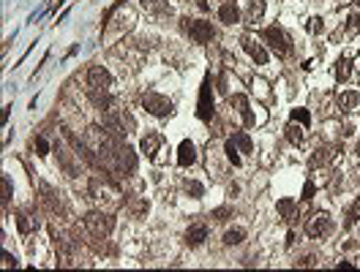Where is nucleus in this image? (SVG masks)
<instances>
[{
  "instance_id": "nucleus-1",
  "label": "nucleus",
  "mask_w": 360,
  "mask_h": 272,
  "mask_svg": "<svg viewBox=\"0 0 360 272\" xmlns=\"http://www.w3.org/2000/svg\"><path fill=\"white\" fill-rule=\"evenodd\" d=\"M85 226H87V231H90L93 237L104 240V237H109V234H112V229H115V218L107 215V212L93 210V212H87V215H85Z\"/></svg>"
},
{
  "instance_id": "nucleus-2",
  "label": "nucleus",
  "mask_w": 360,
  "mask_h": 272,
  "mask_svg": "<svg viewBox=\"0 0 360 272\" xmlns=\"http://www.w3.org/2000/svg\"><path fill=\"white\" fill-rule=\"evenodd\" d=\"M142 106L148 109L153 117H167V114H172V101L167 98V95H161V93H153V90H148V93L142 95Z\"/></svg>"
},
{
  "instance_id": "nucleus-3",
  "label": "nucleus",
  "mask_w": 360,
  "mask_h": 272,
  "mask_svg": "<svg viewBox=\"0 0 360 272\" xmlns=\"http://www.w3.org/2000/svg\"><path fill=\"white\" fill-rule=\"evenodd\" d=\"M265 41L270 44V49H273L278 57H286V55H289V49H292L289 35H286L284 27H278V25H273V27H268V30H265Z\"/></svg>"
},
{
  "instance_id": "nucleus-4",
  "label": "nucleus",
  "mask_w": 360,
  "mask_h": 272,
  "mask_svg": "<svg viewBox=\"0 0 360 272\" xmlns=\"http://www.w3.org/2000/svg\"><path fill=\"white\" fill-rule=\"evenodd\" d=\"M213 82H210V73L202 79V87H200V101H197V117L205 123H210L213 117Z\"/></svg>"
},
{
  "instance_id": "nucleus-5",
  "label": "nucleus",
  "mask_w": 360,
  "mask_h": 272,
  "mask_svg": "<svg viewBox=\"0 0 360 272\" xmlns=\"http://www.w3.org/2000/svg\"><path fill=\"white\" fill-rule=\"evenodd\" d=\"M330 229H333V220H330L328 212H317V215H311V218H308V223H306V234L311 240L325 237V234H330Z\"/></svg>"
},
{
  "instance_id": "nucleus-6",
  "label": "nucleus",
  "mask_w": 360,
  "mask_h": 272,
  "mask_svg": "<svg viewBox=\"0 0 360 272\" xmlns=\"http://www.w3.org/2000/svg\"><path fill=\"white\" fill-rule=\"evenodd\" d=\"M183 30H186L197 44H208L213 38L210 22H202V19H183Z\"/></svg>"
},
{
  "instance_id": "nucleus-7",
  "label": "nucleus",
  "mask_w": 360,
  "mask_h": 272,
  "mask_svg": "<svg viewBox=\"0 0 360 272\" xmlns=\"http://www.w3.org/2000/svg\"><path fill=\"white\" fill-rule=\"evenodd\" d=\"M115 161H117V174H131L137 169V152L131 150L126 142L117 144L115 150Z\"/></svg>"
},
{
  "instance_id": "nucleus-8",
  "label": "nucleus",
  "mask_w": 360,
  "mask_h": 272,
  "mask_svg": "<svg viewBox=\"0 0 360 272\" xmlns=\"http://www.w3.org/2000/svg\"><path fill=\"white\" fill-rule=\"evenodd\" d=\"M87 85H90V90H107L112 87V76H109L107 68H101V65H93L90 71H87Z\"/></svg>"
},
{
  "instance_id": "nucleus-9",
  "label": "nucleus",
  "mask_w": 360,
  "mask_h": 272,
  "mask_svg": "<svg viewBox=\"0 0 360 272\" xmlns=\"http://www.w3.org/2000/svg\"><path fill=\"white\" fill-rule=\"evenodd\" d=\"M240 44H243V49L254 57L256 65H268V63H270V55L265 52V47H262V44L254 38V35H243V41H240Z\"/></svg>"
},
{
  "instance_id": "nucleus-10",
  "label": "nucleus",
  "mask_w": 360,
  "mask_h": 272,
  "mask_svg": "<svg viewBox=\"0 0 360 272\" xmlns=\"http://www.w3.org/2000/svg\"><path fill=\"white\" fill-rule=\"evenodd\" d=\"M161 147H164V134H158V131L145 134L142 142H139V150H142L148 158H156V152H161Z\"/></svg>"
},
{
  "instance_id": "nucleus-11",
  "label": "nucleus",
  "mask_w": 360,
  "mask_h": 272,
  "mask_svg": "<svg viewBox=\"0 0 360 272\" xmlns=\"http://www.w3.org/2000/svg\"><path fill=\"white\" fill-rule=\"evenodd\" d=\"M197 161V147L191 139H183L178 147V166H191Z\"/></svg>"
},
{
  "instance_id": "nucleus-12",
  "label": "nucleus",
  "mask_w": 360,
  "mask_h": 272,
  "mask_svg": "<svg viewBox=\"0 0 360 272\" xmlns=\"http://www.w3.org/2000/svg\"><path fill=\"white\" fill-rule=\"evenodd\" d=\"M205 240H208V226H205V223L188 226V231H186V242H188V245H202Z\"/></svg>"
},
{
  "instance_id": "nucleus-13",
  "label": "nucleus",
  "mask_w": 360,
  "mask_h": 272,
  "mask_svg": "<svg viewBox=\"0 0 360 272\" xmlns=\"http://www.w3.org/2000/svg\"><path fill=\"white\" fill-rule=\"evenodd\" d=\"M218 19H221L224 25H238V22H240V11H238V6H235L232 0H230V3H224L221 9H218Z\"/></svg>"
},
{
  "instance_id": "nucleus-14",
  "label": "nucleus",
  "mask_w": 360,
  "mask_h": 272,
  "mask_svg": "<svg viewBox=\"0 0 360 272\" xmlns=\"http://www.w3.org/2000/svg\"><path fill=\"white\" fill-rule=\"evenodd\" d=\"M360 104V93L357 90H344L339 95V109L341 112H352V109H357Z\"/></svg>"
},
{
  "instance_id": "nucleus-15",
  "label": "nucleus",
  "mask_w": 360,
  "mask_h": 272,
  "mask_svg": "<svg viewBox=\"0 0 360 272\" xmlns=\"http://www.w3.org/2000/svg\"><path fill=\"white\" fill-rule=\"evenodd\" d=\"M17 229L22 234H30V231L39 229V220H36L30 212H17Z\"/></svg>"
},
{
  "instance_id": "nucleus-16",
  "label": "nucleus",
  "mask_w": 360,
  "mask_h": 272,
  "mask_svg": "<svg viewBox=\"0 0 360 272\" xmlns=\"http://www.w3.org/2000/svg\"><path fill=\"white\" fill-rule=\"evenodd\" d=\"M232 101L238 104L240 114H243V123L251 128V126H254V114H251V106H248V98H246V95H232Z\"/></svg>"
},
{
  "instance_id": "nucleus-17",
  "label": "nucleus",
  "mask_w": 360,
  "mask_h": 272,
  "mask_svg": "<svg viewBox=\"0 0 360 272\" xmlns=\"http://www.w3.org/2000/svg\"><path fill=\"white\" fill-rule=\"evenodd\" d=\"M230 142H232L235 147H240V150H243L246 156L254 150V142H251V136H248L246 131H238V134H232V136H230Z\"/></svg>"
},
{
  "instance_id": "nucleus-18",
  "label": "nucleus",
  "mask_w": 360,
  "mask_h": 272,
  "mask_svg": "<svg viewBox=\"0 0 360 272\" xmlns=\"http://www.w3.org/2000/svg\"><path fill=\"white\" fill-rule=\"evenodd\" d=\"M303 128L306 126H300V123H295V120L286 126V139H289V144H295V147L303 144Z\"/></svg>"
},
{
  "instance_id": "nucleus-19",
  "label": "nucleus",
  "mask_w": 360,
  "mask_h": 272,
  "mask_svg": "<svg viewBox=\"0 0 360 272\" xmlns=\"http://www.w3.org/2000/svg\"><path fill=\"white\" fill-rule=\"evenodd\" d=\"M333 71H336V79H339V82H347V79L352 76V60L349 57H341Z\"/></svg>"
},
{
  "instance_id": "nucleus-20",
  "label": "nucleus",
  "mask_w": 360,
  "mask_h": 272,
  "mask_svg": "<svg viewBox=\"0 0 360 272\" xmlns=\"http://www.w3.org/2000/svg\"><path fill=\"white\" fill-rule=\"evenodd\" d=\"M262 14H265V0H251V3H248V19L259 22Z\"/></svg>"
},
{
  "instance_id": "nucleus-21",
  "label": "nucleus",
  "mask_w": 360,
  "mask_h": 272,
  "mask_svg": "<svg viewBox=\"0 0 360 272\" xmlns=\"http://www.w3.org/2000/svg\"><path fill=\"white\" fill-rule=\"evenodd\" d=\"M243 240H246V231L243 229H226L224 231V242H226V245H240Z\"/></svg>"
},
{
  "instance_id": "nucleus-22",
  "label": "nucleus",
  "mask_w": 360,
  "mask_h": 272,
  "mask_svg": "<svg viewBox=\"0 0 360 272\" xmlns=\"http://www.w3.org/2000/svg\"><path fill=\"white\" fill-rule=\"evenodd\" d=\"M148 210H150V202L148 199H131V212H134L137 218L148 215Z\"/></svg>"
},
{
  "instance_id": "nucleus-23",
  "label": "nucleus",
  "mask_w": 360,
  "mask_h": 272,
  "mask_svg": "<svg viewBox=\"0 0 360 272\" xmlns=\"http://www.w3.org/2000/svg\"><path fill=\"white\" fill-rule=\"evenodd\" d=\"M183 185H186V190L191 196H194V199H202L205 196V188H202V182H197V180H186L183 182Z\"/></svg>"
},
{
  "instance_id": "nucleus-24",
  "label": "nucleus",
  "mask_w": 360,
  "mask_h": 272,
  "mask_svg": "<svg viewBox=\"0 0 360 272\" xmlns=\"http://www.w3.org/2000/svg\"><path fill=\"white\" fill-rule=\"evenodd\" d=\"M33 150H36V156H49V142L44 136H36L33 139Z\"/></svg>"
},
{
  "instance_id": "nucleus-25",
  "label": "nucleus",
  "mask_w": 360,
  "mask_h": 272,
  "mask_svg": "<svg viewBox=\"0 0 360 272\" xmlns=\"http://www.w3.org/2000/svg\"><path fill=\"white\" fill-rule=\"evenodd\" d=\"M306 27H308V33H311V35H317V33L325 30V19H322V17H311Z\"/></svg>"
},
{
  "instance_id": "nucleus-26",
  "label": "nucleus",
  "mask_w": 360,
  "mask_h": 272,
  "mask_svg": "<svg viewBox=\"0 0 360 272\" xmlns=\"http://www.w3.org/2000/svg\"><path fill=\"white\" fill-rule=\"evenodd\" d=\"M224 152H226V158L232 161V166H240V156H238V150H235V144L226 139V144H224Z\"/></svg>"
},
{
  "instance_id": "nucleus-27",
  "label": "nucleus",
  "mask_w": 360,
  "mask_h": 272,
  "mask_svg": "<svg viewBox=\"0 0 360 272\" xmlns=\"http://www.w3.org/2000/svg\"><path fill=\"white\" fill-rule=\"evenodd\" d=\"M292 120L300 123V126H308V123H311V114H308L306 109H292Z\"/></svg>"
},
{
  "instance_id": "nucleus-28",
  "label": "nucleus",
  "mask_w": 360,
  "mask_h": 272,
  "mask_svg": "<svg viewBox=\"0 0 360 272\" xmlns=\"http://www.w3.org/2000/svg\"><path fill=\"white\" fill-rule=\"evenodd\" d=\"M357 30H360V11L349 14V19H347V33H357Z\"/></svg>"
},
{
  "instance_id": "nucleus-29",
  "label": "nucleus",
  "mask_w": 360,
  "mask_h": 272,
  "mask_svg": "<svg viewBox=\"0 0 360 272\" xmlns=\"http://www.w3.org/2000/svg\"><path fill=\"white\" fill-rule=\"evenodd\" d=\"M292 210H295V202H292V199H281V202H278V212H281L284 218H289Z\"/></svg>"
},
{
  "instance_id": "nucleus-30",
  "label": "nucleus",
  "mask_w": 360,
  "mask_h": 272,
  "mask_svg": "<svg viewBox=\"0 0 360 272\" xmlns=\"http://www.w3.org/2000/svg\"><path fill=\"white\" fill-rule=\"evenodd\" d=\"M11 199V182L9 177H3V202H9Z\"/></svg>"
},
{
  "instance_id": "nucleus-31",
  "label": "nucleus",
  "mask_w": 360,
  "mask_h": 272,
  "mask_svg": "<svg viewBox=\"0 0 360 272\" xmlns=\"http://www.w3.org/2000/svg\"><path fill=\"white\" fill-rule=\"evenodd\" d=\"M213 218H216V220H226V218H230V210H226V207H221V210H213Z\"/></svg>"
},
{
  "instance_id": "nucleus-32",
  "label": "nucleus",
  "mask_w": 360,
  "mask_h": 272,
  "mask_svg": "<svg viewBox=\"0 0 360 272\" xmlns=\"http://www.w3.org/2000/svg\"><path fill=\"white\" fill-rule=\"evenodd\" d=\"M314 190H317V188H314V182H306V185H303V199H311Z\"/></svg>"
},
{
  "instance_id": "nucleus-33",
  "label": "nucleus",
  "mask_w": 360,
  "mask_h": 272,
  "mask_svg": "<svg viewBox=\"0 0 360 272\" xmlns=\"http://www.w3.org/2000/svg\"><path fill=\"white\" fill-rule=\"evenodd\" d=\"M3 259H6V261H3V264H6V267H17V259H14V256H11L9 251H6V253H3Z\"/></svg>"
},
{
  "instance_id": "nucleus-34",
  "label": "nucleus",
  "mask_w": 360,
  "mask_h": 272,
  "mask_svg": "<svg viewBox=\"0 0 360 272\" xmlns=\"http://www.w3.org/2000/svg\"><path fill=\"white\" fill-rule=\"evenodd\" d=\"M77 52H79V44H74V47H71V49H69V55H66V57H74Z\"/></svg>"
},
{
  "instance_id": "nucleus-35",
  "label": "nucleus",
  "mask_w": 360,
  "mask_h": 272,
  "mask_svg": "<svg viewBox=\"0 0 360 272\" xmlns=\"http://www.w3.org/2000/svg\"><path fill=\"white\" fill-rule=\"evenodd\" d=\"M357 204H360V199H357Z\"/></svg>"
},
{
  "instance_id": "nucleus-36",
  "label": "nucleus",
  "mask_w": 360,
  "mask_h": 272,
  "mask_svg": "<svg viewBox=\"0 0 360 272\" xmlns=\"http://www.w3.org/2000/svg\"><path fill=\"white\" fill-rule=\"evenodd\" d=\"M142 3H145V0H142Z\"/></svg>"
}]
</instances>
